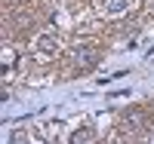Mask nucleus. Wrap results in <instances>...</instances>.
Returning a JSON list of instances; mask_svg holds the SVG:
<instances>
[{"mask_svg":"<svg viewBox=\"0 0 154 144\" xmlns=\"http://www.w3.org/2000/svg\"><path fill=\"white\" fill-rule=\"evenodd\" d=\"M148 129V113L139 110V107H130L123 116H120V132L123 135H142Z\"/></svg>","mask_w":154,"mask_h":144,"instance_id":"nucleus-1","label":"nucleus"},{"mask_svg":"<svg viewBox=\"0 0 154 144\" xmlns=\"http://www.w3.org/2000/svg\"><path fill=\"white\" fill-rule=\"evenodd\" d=\"M71 61L77 64V68H93V64L99 61V49H96L93 43H80V46H74Z\"/></svg>","mask_w":154,"mask_h":144,"instance_id":"nucleus-2","label":"nucleus"},{"mask_svg":"<svg viewBox=\"0 0 154 144\" xmlns=\"http://www.w3.org/2000/svg\"><path fill=\"white\" fill-rule=\"evenodd\" d=\"M34 49H37V55H43V58H53L56 52L62 49V43H59V37L56 34H40L34 40Z\"/></svg>","mask_w":154,"mask_h":144,"instance_id":"nucleus-3","label":"nucleus"},{"mask_svg":"<svg viewBox=\"0 0 154 144\" xmlns=\"http://www.w3.org/2000/svg\"><path fill=\"white\" fill-rule=\"evenodd\" d=\"M130 3L133 0H108L105 3V16H120V12L130 9Z\"/></svg>","mask_w":154,"mask_h":144,"instance_id":"nucleus-4","label":"nucleus"},{"mask_svg":"<svg viewBox=\"0 0 154 144\" xmlns=\"http://www.w3.org/2000/svg\"><path fill=\"white\" fill-rule=\"evenodd\" d=\"M71 141H74V144H86V141H96V132H93V129H80V132H74V135H71Z\"/></svg>","mask_w":154,"mask_h":144,"instance_id":"nucleus-5","label":"nucleus"}]
</instances>
